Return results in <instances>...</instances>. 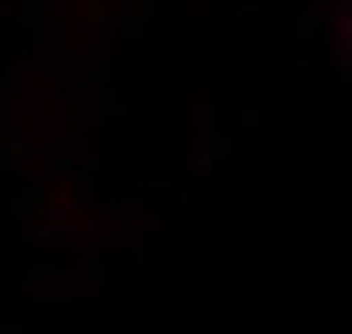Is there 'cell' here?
<instances>
[{"label":"cell","instance_id":"obj_1","mask_svg":"<svg viewBox=\"0 0 352 334\" xmlns=\"http://www.w3.org/2000/svg\"><path fill=\"white\" fill-rule=\"evenodd\" d=\"M176 106H185V176H212V167L229 159V124L212 115V97H203V88H185Z\"/></svg>","mask_w":352,"mask_h":334}]
</instances>
